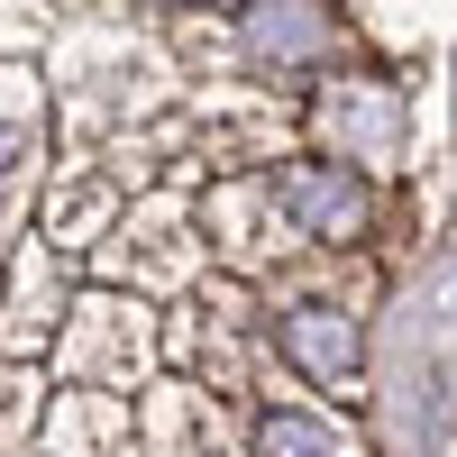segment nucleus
I'll return each instance as SVG.
<instances>
[{"label": "nucleus", "mask_w": 457, "mask_h": 457, "mask_svg": "<svg viewBox=\"0 0 457 457\" xmlns=\"http://www.w3.org/2000/svg\"><path fill=\"white\" fill-rule=\"evenodd\" d=\"M275 211L293 220V238H312L329 256H348L375 238V174L348 165V156H284L275 165Z\"/></svg>", "instance_id": "f257e3e1"}, {"label": "nucleus", "mask_w": 457, "mask_h": 457, "mask_svg": "<svg viewBox=\"0 0 457 457\" xmlns=\"http://www.w3.org/2000/svg\"><path fill=\"white\" fill-rule=\"evenodd\" d=\"M265 329H275V348H284V366L302 375V385L357 394V375H366V320L348 312V302H284Z\"/></svg>", "instance_id": "f03ea898"}, {"label": "nucleus", "mask_w": 457, "mask_h": 457, "mask_svg": "<svg viewBox=\"0 0 457 457\" xmlns=\"http://www.w3.org/2000/svg\"><path fill=\"white\" fill-rule=\"evenodd\" d=\"M348 46V28L329 19V0H265L247 19V64L265 73H293V64H329Z\"/></svg>", "instance_id": "7ed1b4c3"}, {"label": "nucleus", "mask_w": 457, "mask_h": 457, "mask_svg": "<svg viewBox=\"0 0 457 457\" xmlns=\"http://www.w3.org/2000/svg\"><path fill=\"white\" fill-rule=\"evenodd\" d=\"M256 457H357V439L320 421V411H265L256 421Z\"/></svg>", "instance_id": "20e7f679"}]
</instances>
